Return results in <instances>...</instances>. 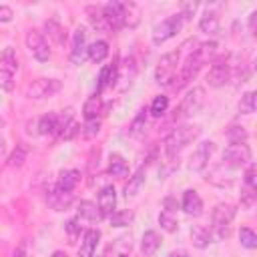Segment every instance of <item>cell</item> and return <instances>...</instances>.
Masks as SVG:
<instances>
[{"label":"cell","mask_w":257,"mask_h":257,"mask_svg":"<svg viewBox=\"0 0 257 257\" xmlns=\"http://www.w3.org/2000/svg\"><path fill=\"white\" fill-rule=\"evenodd\" d=\"M199 133H201V126H197V124H179V126H175V128L165 137V141H163V145H165V155H167L169 159L179 157V153H181L187 145H191V143L199 137Z\"/></svg>","instance_id":"6da1fadb"},{"label":"cell","mask_w":257,"mask_h":257,"mask_svg":"<svg viewBox=\"0 0 257 257\" xmlns=\"http://www.w3.org/2000/svg\"><path fill=\"white\" fill-rule=\"evenodd\" d=\"M237 215V209L229 203L215 205L211 213V237L213 239H227L231 233V223Z\"/></svg>","instance_id":"7a4b0ae2"},{"label":"cell","mask_w":257,"mask_h":257,"mask_svg":"<svg viewBox=\"0 0 257 257\" xmlns=\"http://www.w3.org/2000/svg\"><path fill=\"white\" fill-rule=\"evenodd\" d=\"M179 58H181V50H171V52L161 56V60L155 68V82L157 84H163V86L171 84V80L175 78V72H177Z\"/></svg>","instance_id":"3957f363"},{"label":"cell","mask_w":257,"mask_h":257,"mask_svg":"<svg viewBox=\"0 0 257 257\" xmlns=\"http://www.w3.org/2000/svg\"><path fill=\"white\" fill-rule=\"evenodd\" d=\"M205 100H207L205 88H203V86H193V88L183 96V100H181V104H179V108H177L175 112H179V116H195V114H199L201 108L205 106Z\"/></svg>","instance_id":"277c9868"},{"label":"cell","mask_w":257,"mask_h":257,"mask_svg":"<svg viewBox=\"0 0 257 257\" xmlns=\"http://www.w3.org/2000/svg\"><path fill=\"white\" fill-rule=\"evenodd\" d=\"M231 76H233L231 74V56H221L211 64L209 74H207V82L213 88H221L231 80Z\"/></svg>","instance_id":"5b68a950"},{"label":"cell","mask_w":257,"mask_h":257,"mask_svg":"<svg viewBox=\"0 0 257 257\" xmlns=\"http://www.w3.org/2000/svg\"><path fill=\"white\" fill-rule=\"evenodd\" d=\"M60 88H62V82L58 78H36L34 82L28 84L26 96L28 98H34V100H42V98L54 96Z\"/></svg>","instance_id":"8992f818"},{"label":"cell","mask_w":257,"mask_h":257,"mask_svg":"<svg viewBox=\"0 0 257 257\" xmlns=\"http://www.w3.org/2000/svg\"><path fill=\"white\" fill-rule=\"evenodd\" d=\"M183 26V16L181 14H173L169 18H165L161 24H157L153 28V44L159 46L163 42H167L169 38H173Z\"/></svg>","instance_id":"52a82bcc"},{"label":"cell","mask_w":257,"mask_h":257,"mask_svg":"<svg viewBox=\"0 0 257 257\" xmlns=\"http://www.w3.org/2000/svg\"><path fill=\"white\" fill-rule=\"evenodd\" d=\"M251 161V149L247 143H237V145H229L223 151V163L229 169H241L245 165H249Z\"/></svg>","instance_id":"ba28073f"},{"label":"cell","mask_w":257,"mask_h":257,"mask_svg":"<svg viewBox=\"0 0 257 257\" xmlns=\"http://www.w3.org/2000/svg\"><path fill=\"white\" fill-rule=\"evenodd\" d=\"M213 153H215V143H213V141H203V143H199L197 149H195L193 155H191V163H189L191 171H195V173L205 171L207 165H209V161H211V157H213Z\"/></svg>","instance_id":"9c48e42d"},{"label":"cell","mask_w":257,"mask_h":257,"mask_svg":"<svg viewBox=\"0 0 257 257\" xmlns=\"http://www.w3.org/2000/svg\"><path fill=\"white\" fill-rule=\"evenodd\" d=\"M26 48L32 52V56L38 62H46L50 58V48L48 42L44 40V36L38 30H28L26 32Z\"/></svg>","instance_id":"30bf717a"},{"label":"cell","mask_w":257,"mask_h":257,"mask_svg":"<svg viewBox=\"0 0 257 257\" xmlns=\"http://www.w3.org/2000/svg\"><path fill=\"white\" fill-rule=\"evenodd\" d=\"M86 30L82 26H78L74 30V36H72V48H70V62L72 64H82L84 58H86Z\"/></svg>","instance_id":"8fae6325"},{"label":"cell","mask_w":257,"mask_h":257,"mask_svg":"<svg viewBox=\"0 0 257 257\" xmlns=\"http://www.w3.org/2000/svg\"><path fill=\"white\" fill-rule=\"evenodd\" d=\"M46 203L50 205V209L54 211H66L72 205V193L60 191L56 185H50L46 189Z\"/></svg>","instance_id":"7c38bea8"},{"label":"cell","mask_w":257,"mask_h":257,"mask_svg":"<svg viewBox=\"0 0 257 257\" xmlns=\"http://www.w3.org/2000/svg\"><path fill=\"white\" fill-rule=\"evenodd\" d=\"M110 32H116L122 28V2H108L100 8Z\"/></svg>","instance_id":"4fadbf2b"},{"label":"cell","mask_w":257,"mask_h":257,"mask_svg":"<svg viewBox=\"0 0 257 257\" xmlns=\"http://www.w3.org/2000/svg\"><path fill=\"white\" fill-rule=\"evenodd\" d=\"M98 211L102 217H110L114 213V207H116V191L112 185H104L98 193V203H96Z\"/></svg>","instance_id":"5bb4252c"},{"label":"cell","mask_w":257,"mask_h":257,"mask_svg":"<svg viewBox=\"0 0 257 257\" xmlns=\"http://www.w3.org/2000/svg\"><path fill=\"white\" fill-rule=\"evenodd\" d=\"M181 209L189 217H201L203 215V201H201V197H199V193L195 189L185 191L183 201H181Z\"/></svg>","instance_id":"9a60e30c"},{"label":"cell","mask_w":257,"mask_h":257,"mask_svg":"<svg viewBox=\"0 0 257 257\" xmlns=\"http://www.w3.org/2000/svg\"><path fill=\"white\" fill-rule=\"evenodd\" d=\"M100 241V231L98 229H88L82 235L80 247H78V257H92L96 251V245Z\"/></svg>","instance_id":"2e32d148"},{"label":"cell","mask_w":257,"mask_h":257,"mask_svg":"<svg viewBox=\"0 0 257 257\" xmlns=\"http://www.w3.org/2000/svg\"><path fill=\"white\" fill-rule=\"evenodd\" d=\"M78 183H80V173H78L76 169H64V171H60V175H58L56 187H58L60 191L72 193Z\"/></svg>","instance_id":"e0dca14e"},{"label":"cell","mask_w":257,"mask_h":257,"mask_svg":"<svg viewBox=\"0 0 257 257\" xmlns=\"http://www.w3.org/2000/svg\"><path fill=\"white\" fill-rule=\"evenodd\" d=\"M116 74H118V66H116V64H106V66H102V70H100V74H98L96 94H100L106 86H114V84H116Z\"/></svg>","instance_id":"ac0fdd59"},{"label":"cell","mask_w":257,"mask_h":257,"mask_svg":"<svg viewBox=\"0 0 257 257\" xmlns=\"http://www.w3.org/2000/svg\"><path fill=\"white\" fill-rule=\"evenodd\" d=\"M203 66L207 64V62H211L213 58H215V54H217V42L215 40H207V42H201L193 52H191Z\"/></svg>","instance_id":"d6986e66"},{"label":"cell","mask_w":257,"mask_h":257,"mask_svg":"<svg viewBox=\"0 0 257 257\" xmlns=\"http://www.w3.org/2000/svg\"><path fill=\"white\" fill-rule=\"evenodd\" d=\"M44 32H46V36H48L56 46H64V42H66V38H68L66 30H64L56 20H46V22H44Z\"/></svg>","instance_id":"ffe728a7"},{"label":"cell","mask_w":257,"mask_h":257,"mask_svg":"<svg viewBox=\"0 0 257 257\" xmlns=\"http://www.w3.org/2000/svg\"><path fill=\"white\" fill-rule=\"evenodd\" d=\"M189 233H191V241L197 249H205V247H209V243H213L211 231L205 225H193Z\"/></svg>","instance_id":"44dd1931"},{"label":"cell","mask_w":257,"mask_h":257,"mask_svg":"<svg viewBox=\"0 0 257 257\" xmlns=\"http://www.w3.org/2000/svg\"><path fill=\"white\" fill-rule=\"evenodd\" d=\"M159 247H161V237H159V233L153 231V229H151V231H145L143 241H141V251H143V255H145V257H153Z\"/></svg>","instance_id":"7402d4cb"},{"label":"cell","mask_w":257,"mask_h":257,"mask_svg":"<svg viewBox=\"0 0 257 257\" xmlns=\"http://www.w3.org/2000/svg\"><path fill=\"white\" fill-rule=\"evenodd\" d=\"M145 179H147V169L141 167V169L128 179V183H126V187H124V197L128 199V197L139 195V191L145 187Z\"/></svg>","instance_id":"603a6c76"},{"label":"cell","mask_w":257,"mask_h":257,"mask_svg":"<svg viewBox=\"0 0 257 257\" xmlns=\"http://www.w3.org/2000/svg\"><path fill=\"white\" fill-rule=\"evenodd\" d=\"M108 56V42L106 40H96L92 44H88L86 48V58H90L92 62H102Z\"/></svg>","instance_id":"cb8c5ba5"},{"label":"cell","mask_w":257,"mask_h":257,"mask_svg":"<svg viewBox=\"0 0 257 257\" xmlns=\"http://www.w3.org/2000/svg\"><path fill=\"white\" fill-rule=\"evenodd\" d=\"M102 112V102H100V96L94 94V96H88L86 102L82 104V116L84 120H92V118H98V114Z\"/></svg>","instance_id":"d4e9b609"},{"label":"cell","mask_w":257,"mask_h":257,"mask_svg":"<svg viewBox=\"0 0 257 257\" xmlns=\"http://www.w3.org/2000/svg\"><path fill=\"white\" fill-rule=\"evenodd\" d=\"M139 22H141L139 6L133 4V2H122V28H124V26L135 28Z\"/></svg>","instance_id":"484cf974"},{"label":"cell","mask_w":257,"mask_h":257,"mask_svg":"<svg viewBox=\"0 0 257 257\" xmlns=\"http://www.w3.org/2000/svg\"><path fill=\"white\" fill-rule=\"evenodd\" d=\"M78 219H86V221H90V223H96V221L102 219V215H100V211H98V207H96L94 203H90V201H80V203H78Z\"/></svg>","instance_id":"4316f807"},{"label":"cell","mask_w":257,"mask_h":257,"mask_svg":"<svg viewBox=\"0 0 257 257\" xmlns=\"http://www.w3.org/2000/svg\"><path fill=\"white\" fill-rule=\"evenodd\" d=\"M219 16H217V12H205L203 16H201V20H199V30L201 32H205V34H215V32H219Z\"/></svg>","instance_id":"83f0119b"},{"label":"cell","mask_w":257,"mask_h":257,"mask_svg":"<svg viewBox=\"0 0 257 257\" xmlns=\"http://www.w3.org/2000/svg\"><path fill=\"white\" fill-rule=\"evenodd\" d=\"M86 12H88V18H90V26H92L96 32H102V34H108V32H110V28H108V24H106V20H104V16H102L100 10L88 6Z\"/></svg>","instance_id":"f1b7e54d"},{"label":"cell","mask_w":257,"mask_h":257,"mask_svg":"<svg viewBox=\"0 0 257 257\" xmlns=\"http://www.w3.org/2000/svg\"><path fill=\"white\" fill-rule=\"evenodd\" d=\"M56 118L58 112H48L38 118V135H56Z\"/></svg>","instance_id":"f546056e"},{"label":"cell","mask_w":257,"mask_h":257,"mask_svg":"<svg viewBox=\"0 0 257 257\" xmlns=\"http://www.w3.org/2000/svg\"><path fill=\"white\" fill-rule=\"evenodd\" d=\"M108 173H110L112 177H124V175H128V165H126V161H124L120 155H112L110 161H108Z\"/></svg>","instance_id":"4dcf8cb0"},{"label":"cell","mask_w":257,"mask_h":257,"mask_svg":"<svg viewBox=\"0 0 257 257\" xmlns=\"http://www.w3.org/2000/svg\"><path fill=\"white\" fill-rule=\"evenodd\" d=\"M159 225H161V229L167 231V233H177V229H179V221H177L175 213L165 211V209H163L161 215H159Z\"/></svg>","instance_id":"1f68e13d"},{"label":"cell","mask_w":257,"mask_h":257,"mask_svg":"<svg viewBox=\"0 0 257 257\" xmlns=\"http://www.w3.org/2000/svg\"><path fill=\"white\" fill-rule=\"evenodd\" d=\"M145 126H147V108H141L137 112V116L133 118L131 126H128V133L131 137H141L145 133Z\"/></svg>","instance_id":"d6a6232c"},{"label":"cell","mask_w":257,"mask_h":257,"mask_svg":"<svg viewBox=\"0 0 257 257\" xmlns=\"http://www.w3.org/2000/svg\"><path fill=\"white\" fill-rule=\"evenodd\" d=\"M237 110H239V114H253L255 112V92L253 90H249L241 96Z\"/></svg>","instance_id":"836d02e7"},{"label":"cell","mask_w":257,"mask_h":257,"mask_svg":"<svg viewBox=\"0 0 257 257\" xmlns=\"http://www.w3.org/2000/svg\"><path fill=\"white\" fill-rule=\"evenodd\" d=\"M133 219H135V213L128 211V209H124V211H114V213L110 215V225H112V227H126V225L133 223Z\"/></svg>","instance_id":"e575fe53"},{"label":"cell","mask_w":257,"mask_h":257,"mask_svg":"<svg viewBox=\"0 0 257 257\" xmlns=\"http://www.w3.org/2000/svg\"><path fill=\"white\" fill-rule=\"evenodd\" d=\"M239 243L245 249H255L257 247V235H255V231L249 229V227H241L239 229Z\"/></svg>","instance_id":"d590c367"},{"label":"cell","mask_w":257,"mask_h":257,"mask_svg":"<svg viewBox=\"0 0 257 257\" xmlns=\"http://www.w3.org/2000/svg\"><path fill=\"white\" fill-rule=\"evenodd\" d=\"M167 108H169V96L159 94V96L153 98V102H151V114L153 116H157V118L163 116L167 112Z\"/></svg>","instance_id":"8d00e7d4"},{"label":"cell","mask_w":257,"mask_h":257,"mask_svg":"<svg viewBox=\"0 0 257 257\" xmlns=\"http://www.w3.org/2000/svg\"><path fill=\"white\" fill-rule=\"evenodd\" d=\"M247 131H245V126H239V124H233V126H229L227 128V139H229V143L231 145H237V143H245L247 141Z\"/></svg>","instance_id":"74e56055"},{"label":"cell","mask_w":257,"mask_h":257,"mask_svg":"<svg viewBox=\"0 0 257 257\" xmlns=\"http://www.w3.org/2000/svg\"><path fill=\"white\" fill-rule=\"evenodd\" d=\"M2 62L6 64V70H10V72L18 70V56H16V50L12 46H6L2 50Z\"/></svg>","instance_id":"f35d334b"},{"label":"cell","mask_w":257,"mask_h":257,"mask_svg":"<svg viewBox=\"0 0 257 257\" xmlns=\"http://www.w3.org/2000/svg\"><path fill=\"white\" fill-rule=\"evenodd\" d=\"M100 133V120L98 118H92V120H84V124L80 126V135L84 139H92Z\"/></svg>","instance_id":"ab89813d"},{"label":"cell","mask_w":257,"mask_h":257,"mask_svg":"<svg viewBox=\"0 0 257 257\" xmlns=\"http://www.w3.org/2000/svg\"><path fill=\"white\" fill-rule=\"evenodd\" d=\"M64 231H66V235H68L70 243H74V241L80 237V231H82V227H80V219H78V217L68 219V221H66V225H64Z\"/></svg>","instance_id":"60d3db41"},{"label":"cell","mask_w":257,"mask_h":257,"mask_svg":"<svg viewBox=\"0 0 257 257\" xmlns=\"http://www.w3.org/2000/svg\"><path fill=\"white\" fill-rule=\"evenodd\" d=\"M24 161H26V149H24L22 145H18V147L12 151V155L8 157V165H10V167H22Z\"/></svg>","instance_id":"b9f144b4"},{"label":"cell","mask_w":257,"mask_h":257,"mask_svg":"<svg viewBox=\"0 0 257 257\" xmlns=\"http://www.w3.org/2000/svg\"><path fill=\"white\" fill-rule=\"evenodd\" d=\"M0 88L4 92H10L14 88V80H12V72L6 68H0Z\"/></svg>","instance_id":"7bdbcfd3"},{"label":"cell","mask_w":257,"mask_h":257,"mask_svg":"<svg viewBox=\"0 0 257 257\" xmlns=\"http://www.w3.org/2000/svg\"><path fill=\"white\" fill-rule=\"evenodd\" d=\"M243 183H245V187H249V189H257V179H255V165H249L247 167V171H245V175H243Z\"/></svg>","instance_id":"ee69618b"},{"label":"cell","mask_w":257,"mask_h":257,"mask_svg":"<svg viewBox=\"0 0 257 257\" xmlns=\"http://www.w3.org/2000/svg\"><path fill=\"white\" fill-rule=\"evenodd\" d=\"M253 203H255V191L249 189V187H245L243 193H241V207L243 209H251Z\"/></svg>","instance_id":"f6af8a7d"},{"label":"cell","mask_w":257,"mask_h":257,"mask_svg":"<svg viewBox=\"0 0 257 257\" xmlns=\"http://www.w3.org/2000/svg\"><path fill=\"white\" fill-rule=\"evenodd\" d=\"M78 133H80V124H76V122L72 120V122H70V124L60 133V137H62L64 141H70V139H74Z\"/></svg>","instance_id":"bcb514c9"},{"label":"cell","mask_w":257,"mask_h":257,"mask_svg":"<svg viewBox=\"0 0 257 257\" xmlns=\"http://www.w3.org/2000/svg\"><path fill=\"white\" fill-rule=\"evenodd\" d=\"M12 18H14L12 8H10V6H6V4H0V22L8 24V22H12Z\"/></svg>","instance_id":"7dc6e473"},{"label":"cell","mask_w":257,"mask_h":257,"mask_svg":"<svg viewBox=\"0 0 257 257\" xmlns=\"http://www.w3.org/2000/svg\"><path fill=\"white\" fill-rule=\"evenodd\" d=\"M163 205H165V211H171V213H175V211L179 209V203H177L173 197H167Z\"/></svg>","instance_id":"c3c4849f"},{"label":"cell","mask_w":257,"mask_h":257,"mask_svg":"<svg viewBox=\"0 0 257 257\" xmlns=\"http://www.w3.org/2000/svg\"><path fill=\"white\" fill-rule=\"evenodd\" d=\"M255 28H257V12H251L249 14V32H251V36H255Z\"/></svg>","instance_id":"681fc988"},{"label":"cell","mask_w":257,"mask_h":257,"mask_svg":"<svg viewBox=\"0 0 257 257\" xmlns=\"http://www.w3.org/2000/svg\"><path fill=\"white\" fill-rule=\"evenodd\" d=\"M12 257H26V243H24V241L16 247V251H14V255H12Z\"/></svg>","instance_id":"f907efd6"},{"label":"cell","mask_w":257,"mask_h":257,"mask_svg":"<svg viewBox=\"0 0 257 257\" xmlns=\"http://www.w3.org/2000/svg\"><path fill=\"white\" fill-rule=\"evenodd\" d=\"M169 257H189V253L187 251H173Z\"/></svg>","instance_id":"816d5d0a"},{"label":"cell","mask_w":257,"mask_h":257,"mask_svg":"<svg viewBox=\"0 0 257 257\" xmlns=\"http://www.w3.org/2000/svg\"><path fill=\"white\" fill-rule=\"evenodd\" d=\"M52 257H68V255H66L64 251H54V253H52Z\"/></svg>","instance_id":"f5cc1de1"},{"label":"cell","mask_w":257,"mask_h":257,"mask_svg":"<svg viewBox=\"0 0 257 257\" xmlns=\"http://www.w3.org/2000/svg\"><path fill=\"white\" fill-rule=\"evenodd\" d=\"M0 126H4V120H2V118H0Z\"/></svg>","instance_id":"db71d44e"},{"label":"cell","mask_w":257,"mask_h":257,"mask_svg":"<svg viewBox=\"0 0 257 257\" xmlns=\"http://www.w3.org/2000/svg\"><path fill=\"white\" fill-rule=\"evenodd\" d=\"M120 257H124V255H120Z\"/></svg>","instance_id":"11a10c76"}]
</instances>
